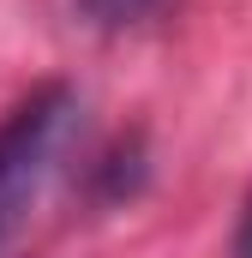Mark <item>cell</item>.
I'll return each instance as SVG.
<instances>
[{"instance_id": "cell-2", "label": "cell", "mask_w": 252, "mask_h": 258, "mask_svg": "<svg viewBox=\"0 0 252 258\" xmlns=\"http://www.w3.org/2000/svg\"><path fill=\"white\" fill-rule=\"evenodd\" d=\"M162 0H72V12L84 18V24H96V30H126V24H138V18H150Z\"/></svg>"}, {"instance_id": "cell-1", "label": "cell", "mask_w": 252, "mask_h": 258, "mask_svg": "<svg viewBox=\"0 0 252 258\" xmlns=\"http://www.w3.org/2000/svg\"><path fill=\"white\" fill-rule=\"evenodd\" d=\"M78 120H84V96L66 78L36 84L0 114V258H12L18 240L30 234V216L54 186L78 138Z\"/></svg>"}, {"instance_id": "cell-3", "label": "cell", "mask_w": 252, "mask_h": 258, "mask_svg": "<svg viewBox=\"0 0 252 258\" xmlns=\"http://www.w3.org/2000/svg\"><path fill=\"white\" fill-rule=\"evenodd\" d=\"M228 258H252V198H246V210H240V222H234V252Z\"/></svg>"}]
</instances>
